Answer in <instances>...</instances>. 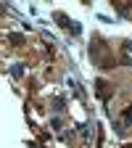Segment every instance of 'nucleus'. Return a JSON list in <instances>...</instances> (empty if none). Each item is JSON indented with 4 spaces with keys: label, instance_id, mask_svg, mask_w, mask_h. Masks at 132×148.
<instances>
[{
    "label": "nucleus",
    "instance_id": "1",
    "mask_svg": "<svg viewBox=\"0 0 132 148\" xmlns=\"http://www.w3.org/2000/svg\"><path fill=\"white\" fill-rule=\"evenodd\" d=\"M127 122H132V106H129V111H127Z\"/></svg>",
    "mask_w": 132,
    "mask_h": 148
}]
</instances>
